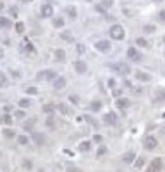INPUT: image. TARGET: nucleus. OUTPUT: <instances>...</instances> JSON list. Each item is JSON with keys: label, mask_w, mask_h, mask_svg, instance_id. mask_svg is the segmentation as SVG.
<instances>
[{"label": "nucleus", "mask_w": 165, "mask_h": 172, "mask_svg": "<svg viewBox=\"0 0 165 172\" xmlns=\"http://www.w3.org/2000/svg\"><path fill=\"white\" fill-rule=\"evenodd\" d=\"M108 36H110L114 41H123L124 36H126L124 27H123V25H119V23H114L112 27L108 29Z\"/></svg>", "instance_id": "obj_1"}, {"label": "nucleus", "mask_w": 165, "mask_h": 172, "mask_svg": "<svg viewBox=\"0 0 165 172\" xmlns=\"http://www.w3.org/2000/svg\"><path fill=\"white\" fill-rule=\"evenodd\" d=\"M112 71L126 76V75L132 73V68H130V64H126V62H115V64H112Z\"/></svg>", "instance_id": "obj_2"}, {"label": "nucleus", "mask_w": 165, "mask_h": 172, "mask_svg": "<svg viewBox=\"0 0 165 172\" xmlns=\"http://www.w3.org/2000/svg\"><path fill=\"white\" fill-rule=\"evenodd\" d=\"M94 48L98 51H101V53H108L112 50V44H110V41H107V39H100L94 43Z\"/></svg>", "instance_id": "obj_3"}, {"label": "nucleus", "mask_w": 165, "mask_h": 172, "mask_svg": "<svg viewBox=\"0 0 165 172\" xmlns=\"http://www.w3.org/2000/svg\"><path fill=\"white\" fill-rule=\"evenodd\" d=\"M126 57H128L132 62H140L142 61V53L137 50L135 46H130V48L126 50Z\"/></svg>", "instance_id": "obj_4"}, {"label": "nucleus", "mask_w": 165, "mask_h": 172, "mask_svg": "<svg viewBox=\"0 0 165 172\" xmlns=\"http://www.w3.org/2000/svg\"><path fill=\"white\" fill-rule=\"evenodd\" d=\"M156 147H158V139L153 135H147L144 139V149L146 151H155Z\"/></svg>", "instance_id": "obj_5"}, {"label": "nucleus", "mask_w": 165, "mask_h": 172, "mask_svg": "<svg viewBox=\"0 0 165 172\" xmlns=\"http://www.w3.org/2000/svg\"><path fill=\"white\" fill-rule=\"evenodd\" d=\"M57 76H59V75L53 69H43V71L37 73V78H39V80H55Z\"/></svg>", "instance_id": "obj_6"}, {"label": "nucleus", "mask_w": 165, "mask_h": 172, "mask_svg": "<svg viewBox=\"0 0 165 172\" xmlns=\"http://www.w3.org/2000/svg\"><path fill=\"white\" fill-rule=\"evenodd\" d=\"M162 167H163V163H162V158H155L153 162L147 165L146 172H162Z\"/></svg>", "instance_id": "obj_7"}, {"label": "nucleus", "mask_w": 165, "mask_h": 172, "mask_svg": "<svg viewBox=\"0 0 165 172\" xmlns=\"http://www.w3.org/2000/svg\"><path fill=\"white\" fill-rule=\"evenodd\" d=\"M41 16L43 18H52L53 16V5L50 2H44L41 5Z\"/></svg>", "instance_id": "obj_8"}, {"label": "nucleus", "mask_w": 165, "mask_h": 172, "mask_svg": "<svg viewBox=\"0 0 165 172\" xmlns=\"http://www.w3.org/2000/svg\"><path fill=\"white\" fill-rule=\"evenodd\" d=\"M103 122L107 126H115V124H117V115H115V112H107L103 115Z\"/></svg>", "instance_id": "obj_9"}, {"label": "nucleus", "mask_w": 165, "mask_h": 172, "mask_svg": "<svg viewBox=\"0 0 165 172\" xmlns=\"http://www.w3.org/2000/svg\"><path fill=\"white\" fill-rule=\"evenodd\" d=\"M21 51H25V53H30V55H34V53H36V48H34V44H32L29 39H25L23 43H21Z\"/></svg>", "instance_id": "obj_10"}, {"label": "nucleus", "mask_w": 165, "mask_h": 172, "mask_svg": "<svg viewBox=\"0 0 165 172\" xmlns=\"http://www.w3.org/2000/svg\"><path fill=\"white\" fill-rule=\"evenodd\" d=\"M75 71H76L78 75H85V73H87V64L83 61H76L75 62Z\"/></svg>", "instance_id": "obj_11"}, {"label": "nucleus", "mask_w": 165, "mask_h": 172, "mask_svg": "<svg viewBox=\"0 0 165 172\" xmlns=\"http://www.w3.org/2000/svg\"><path fill=\"white\" fill-rule=\"evenodd\" d=\"M135 78L139 82H151V75L146 71H135Z\"/></svg>", "instance_id": "obj_12"}, {"label": "nucleus", "mask_w": 165, "mask_h": 172, "mask_svg": "<svg viewBox=\"0 0 165 172\" xmlns=\"http://www.w3.org/2000/svg\"><path fill=\"white\" fill-rule=\"evenodd\" d=\"M135 158H137V154H135V151H128L123 154V162L128 163V165H132V163H135Z\"/></svg>", "instance_id": "obj_13"}, {"label": "nucleus", "mask_w": 165, "mask_h": 172, "mask_svg": "<svg viewBox=\"0 0 165 172\" xmlns=\"http://www.w3.org/2000/svg\"><path fill=\"white\" fill-rule=\"evenodd\" d=\"M66 83H68V80H66L64 76H57V78L53 80V87H55L57 91H61V89H64V87H66Z\"/></svg>", "instance_id": "obj_14"}, {"label": "nucleus", "mask_w": 165, "mask_h": 172, "mask_svg": "<svg viewBox=\"0 0 165 172\" xmlns=\"http://www.w3.org/2000/svg\"><path fill=\"white\" fill-rule=\"evenodd\" d=\"M115 107L121 108V110H126V108L130 107V100H128V98H117V100H115Z\"/></svg>", "instance_id": "obj_15"}, {"label": "nucleus", "mask_w": 165, "mask_h": 172, "mask_svg": "<svg viewBox=\"0 0 165 172\" xmlns=\"http://www.w3.org/2000/svg\"><path fill=\"white\" fill-rule=\"evenodd\" d=\"M32 140H34L36 146H43L44 144V135L39 132H32Z\"/></svg>", "instance_id": "obj_16"}, {"label": "nucleus", "mask_w": 165, "mask_h": 172, "mask_svg": "<svg viewBox=\"0 0 165 172\" xmlns=\"http://www.w3.org/2000/svg\"><path fill=\"white\" fill-rule=\"evenodd\" d=\"M0 29H2V30L12 29V21H11L9 18H5V16H0Z\"/></svg>", "instance_id": "obj_17"}, {"label": "nucleus", "mask_w": 165, "mask_h": 172, "mask_svg": "<svg viewBox=\"0 0 165 172\" xmlns=\"http://www.w3.org/2000/svg\"><path fill=\"white\" fill-rule=\"evenodd\" d=\"M66 14H68V18L76 20V18H78V9H76L75 5H68V7H66Z\"/></svg>", "instance_id": "obj_18"}, {"label": "nucleus", "mask_w": 165, "mask_h": 172, "mask_svg": "<svg viewBox=\"0 0 165 172\" xmlns=\"http://www.w3.org/2000/svg\"><path fill=\"white\" fill-rule=\"evenodd\" d=\"M91 147H93V142H91V140H83V142H80V144H78V149H80L82 153L91 151Z\"/></svg>", "instance_id": "obj_19"}, {"label": "nucleus", "mask_w": 165, "mask_h": 172, "mask_svg": "<svg viewBox=\"0 0 165 172\" xmlns=\"http://www.w3.org/2000/svg\"><path fill=\"white\" fill-rule=\"evenodd\" d=\"M55 61L57 62H64L66 61V51L62 50V48H57V50H55Z\"/></svg>", "instance_id": "obj_20"}, {"label": "nucleus", "mask_w": 165, "mask_h": 172, "mask_svg": "<svg viewBox=\"0 0 165 172\" xmlns=\"http://www.w3.org/2000/svg\"><path fill=\"white\" fill-rule=\"evenodd\" d=\"M155 101H165V89H163V87L156 89V92H155Z\"/></svg>", "instance_id": "obj_21"}, {"label": "nucleus", "mask_w": 165, "mask_h": 172, "mask_svg": "<svg viewBox=\"0 0 165 172\" xmlns=\"http://www.w3.org/2000/svg\"><path fill=\"white\" fill-rule=\"evenodd\" d=\"M43 112H44V114H53V112H57V105L46 103V105H43Z\"/></svg>", "instance_id": "obj_22"}, {"label": "nucleus", "mask_w": 165, "mask_h": 172, "mask_svg": "<svg viewBox=\"0 0 165 172\" xmlns=\"http://www.w3.org/2000/svg\"><path fill=\"white\" fill-rule=\"evenodd\" d=\"M11 122H12V115H11V114H4V115H0V124L9 126Z\"/></svg>", "instance_id": "obj_23"}, {"label": "nucleus", "mask_w": 165, "mask_h": 172, "mask_svg": "<svg viewBox=\"0 0 165 172\" xmlns=\"http://www.w3.org/2000/svg\"><path fill=\"white\" fill-rule=\"evenodd\" d=\"M142 32H144V34H155V32H156V25H153V23H147V25H144V27H142Z\"/></svg>", "instance_id": "obj_24"}, {"label": "nucleus", "mask_w": 165, "mask_h": 172, "mask_svg": "<svg viewBox=\"0 0 165 172\" xmlns=\"http://www.w3.org/2000/svg\"><path fill=\"white\" fill-rule=\"evenodd\" d=\"M135 44H137L139 48H149V43H147L144 37H137V39H135Z\"/></svg>", "instance_id": "obj_25"}, {"label": "nucleus", "mask_w": 165, "mask_h": 172, "mask_svg": "<svg viewBox=\"0 0 165 172\" xmlns=\"http://www.w3.org/2000/svg\"><path fill=\"white\" fill-rule=\"evenodd\" d=\"M101 107H103V105H101V101H98V100H94V101L89 105V108H91L93 112H100L101 110Z\"/></svg>", "instance_id": "obj_26"}, {"label": "nucleus", "mask_w": 165, "mask_h": 172, "mask_svg": "<svg viewBox=\"0 0 165 172\" xmlns=\"http://www.w3.org/2000/svg\"><path fill=\"white\" fill-rule=\"evenodd\" d=\"M57 110L61 112L62 115H69V108H68V105H64V103H59V105H57Z\"/></svg>", "instance_id": "obj_27"}, {"label": "nucleus", "mask_w": 165, "mask_h": 172, "mask_svg": "<svg viewBox=\"0 0 165 172\" xmlns=\"http://www.w3.org/2000/svg\"><path fill=\"white\" fill-rule=\"evenodd\" d=\"M61 37H62L64 41H68V43H71V41H73V34H71L69 30H62V32H61Z\"/></svg>", "instance_id": "obj_28"}, {"label": "nucleus", "mask_w": 165, "mask_h": 172, "mask_svg": "<svg viewBox=\"0 0 165 172\" xmlns=\"http://www.w3.org/2000/svg\"><path fill=\"white\" fill-rule=\"evenodd\" d=\"M53 27H55V29H64V20H62V18H53Z\"/></svg>", "instance_id": "obj_29"}, {"label": "nucleus", "mask_w": 165, "mask_h": 172, "mask_svg": "<svg viewBox=\"0 0 165 172\" xmlns=\"http://www.w3.org/2000/svg\"><path fill=\"white\" fill-rule=\"evenodd\" d=\"M16 142H18L20 146H27V144H29V137H27V135H20V137H16Z\"/></svg>", "instance_id": "obj_30"}, {"label": "nucleus", "mask_w": 165, "mask_h": 172, "mask_svg": "<svg viewBox=\"0 0 165 172\" xmlns=\"http://www.w3.org/2000/svg\"><path fill=\"white\" fill-rule=\"evenodd\" d=\"M14 30L18 32V34H23V32H25V23H21V21L14 23Z\"/></svg>", "instance_id": "obj_31"}, {"label": "nucleus", "mask_w": 165, "mask_h": 172, "mask_svg": "<svg viewBox=\"0 0 165 172\" xmlns=\"http://www.w3.org/2000/svg\"><path fill=\"white\" fill-rule=\"evenodd\" d=\"M18 105H20V108H27V107H30V100L29 98H21L18 101Z\"/></svg>", "instance_id": "obj_32"}, {"label": "nucleus", "mask_w": 165, "mask_h": 172, "mask_svg": "<svg viewBox=\"0 0 165 172\" xmlns=\"http://www.w3.org/2000/svg\"><path fill=\"white\" fill-rule=\"evenodd\" d=\"M100 5H101L105 11H108L110 7H112V0H101V2H100Z\"/></svg>", "instance_id": "obj_33"}, {"label": "nucleus", "mask_w": 165, "mask_h": 172, "mask_svg": "<svg viewBox=\"0 0 165 172\" xmlns=\"http://www.w3.org/2000/svg\"><path fill=\"white\" fill-rule=\"evenodd\" d=\"M133 165H135V169H142V167L146 165V160H144V158H137Z\"/></svg>", "instance_id": "obj_34"}, {"label": "nucleus", "mask_w": 165, "mask_h": 172, "mask_svg": "<svg viewBox=\"0 0 165 172\" xmlns=\"http://www.w3.org/2000/svg\"><path fill=\"white\" fill-rule=\"evenodd\" d=\"M4 137H5V139H14V130L5 128V130H4Z\"/></svg>", "instance_id": "obj_35"}, {"label": "nucleus", "mask_w": 165, "mask_h": 172, "mask_svg": "<svg viewBox=\"0 0 165 172\" xmlns=\"http://www.w3.org/2000/svg\"><path fill=\"white\" fill-rule=\"evenodd\" d=\"M69 101H71L73 105H80V98H78L76 94H71V96H69Z\"/></svg>", "instance_id": "obj_36"}, {"label": "nucleus", "mask_w": 165, "mask_h": 172, "mask_svg": "<svg viewBox=\"0 0 165 172\" xmlns=\"http://www.w3.org/2000/svg\"><path fill=\"white\" fill-rule=\"evenodd\" d=\"M94 9L98 11V12H100V14H103V16H107V14H108V12H107V11H105L103 7H101V5H100V4H96V7H94Z\"/></svg>", "instance_id": "obj_37"}, {"label": "nucleus", "mask_w": 165, "mask_h": 172, "mask_svg": "<svg viewBox=\"0 0 165 172\" xmlns=\"http://www.w3.org/2000/svg\"><path fill=\"white\" fill-rule=\"evenodd\" d=\"M93 142H96V144H101V142H103V137H101L100 133H96V135L93 137Z\"/></svg>", "instance_id": "obj_38"}, {"label": "nucleus", "mask_w": 165, "mask_h": 172, "mask_svg": "<svg viewBox=\"0 0 165 172\" xmlns=\"http://www.w3.org/2000/svg\"><path fill=\"white\" fill-rule=\"evenodd\" d=\"M105 153H107V147H105V146H100V149H98V153H96V156L100 158V156H103Z\"/></svg>", "instance_id": "obj_39"}, {"label": "nucleus", "mask_w": 165, "mask_h": 172, "mask_svg": "<svg viewBox=\"0 0 165 172\" xmlns=\"http://www.w3.org/2000/svg\"><path fill=\"white\" fill-rule=\"evenodd\" d=\"M66 170H68V172H82L78 167H75V165H68V167H66Z\"/></svg>", "instance_id": "obj_40"}, {"label": "nucleus", "mask_w": 165, "mask_h": 172, "mask_svg": "<svg viewBox=\"0 0 165 172\" xmlns=\"http://www.w3.org/2000/svg\"><path fill=\"white\" fill-rule=\"evenodd\" d=\"M14 117H18V119H23V117H25V112H23V110H16V112H14Z\"/></svg>", "instance_id": "obj_41"}, {"label": "nucleus", "mask_w": 165, "mask_h": 172, "mask_svg": "<svg viewBox=\"0 0 165 172\" xmlns=\"http://www.w3.org/2000/svg\"><path fill=\"white\" fill-rule=\"evenodd\" d=\"M115 85H117L115 78H110V80H108V87H110V89H115Z\"/></svg>", "instance_id": "obj_42"}, {"label": "nucleus", "mask_w": 165, "mask_h": 172, "mask_svg": "<svg viewBox=\"0 0 165 172\" xmlns=\"http://www.w3.org/2000/svg\"><path fill=\"white\" fill-rule=\"evenodd\" d=\"M158 20H160V21H165V9H162L160 12H158Z\"/></svg>", "instance_id": "obj_43"}, {"label": "nucleus", "mask_w": 165, "mask_h": 172, "mask_svg": "<svg viewBox=\"0 0 165 172\" xmlns=\"http://www.w3.org/2000/svg\"><path fill=\"white\" fill-rule=\"evenodd\" d=\"M9 14L11 16H18V9L16 7H9Z\"/></svg>", "instance_id": "obj_44"}, {"label": "nucleus", "mask_w": 165, "mask_h": 172, "mask_svg": "<svg viewBox=\"0 0 165 172\" xmlns=\"http://www.w3.org/2000/svg\"><path fill=\"white\" fill-rule=\"evenodd\" d=\"M34 122H36V119H30V122H27V124H25V130H32Z\"/></svg>", "instance_id": "obj_45"}, {"label": "nucleus", "mask_w": 165, "mask_h": 172, "mask_svg": "<svg viewBox=\"0 0 165 172\" xmlns=\"http://www.w3.org/2000/svg\"><path fill=\"white\" fill-rule=\"evenodd\" d=\"M27 94H37V89L36 87H29L27 89Z\"/></svg>", "instance_id": "obj_46"}, {"label": "nucleus", "mask_w": 165, "mask_h": 172, "mask_svg": "<svg viewBox=\"0 0 165 172\" xmlns=\"http://www.w3.org/2000/svg\"><path fill=\"white\" fill-rule=\"evenodd\" d=\"M112 92L115 98H121V89H112Z\"/></svg>", "instance_id": "obj_47"}, {"label": "nucleus", "mask_w": 165, "mask_h": 172, "mask_svg": "<svg viewBox=\"0 0 165 172\" xmlns=\"http://www.w3.org/2000/svg\"><path fill=\"white\" fill-rule=\"evenodd\" d=\"M46 124H48V128H52V130L55 128V124H53V119H52V117H50V119L46 121Z\"/></svg>", "instance_id": "obj_48"}, {"label": "nucleus", "mask_w": 165, "mask_h": 172, "mask_svg": "<svg viewBox=\"0 0 165 172\" xmlns=\"http://www.w3.org/2000/svg\"><path fill=\"white\" fill-rule=\"evenodd\" d=\"M76 48H78V53H83V51H85V48H83V44H78Z\"/></svg>", "instance_id": "obj_49"}, {"label": "nucleus", "mask_w": 165, "mask_h": 172, "mask_svg": "<svg viewBox=\"0 0 165 172\" xmlns=\"http://www.w3.org/2000/svg\"><path fill=\"white\" fill-rule=\"evenodd\" d=\"M11 73H12V76H14V78H20V73H18V71H11Z\"/></svg>", "instance_id": "obj_50"}, {"label": "nucleus", "mask_w": 165, "mask_h": 172, "mask_svg": "<svg viewBox=\"0 0 165 172\" xmlns=\"http://www.w3.org/2000/svg\"><path fill=\"white\" fill-rule=\"evenodd\" d=\"M23 165H25L27 169H30V167H32V163H30V162H23Z\"/></svg>", "instance_id": "obj_51"}, {"label": "nucleus", "mask_w": 165, "mask_h": 172, "mask_svg": "<svg viewBox=\"0 0 165 172\" xmlns=\"http://www.w3.org/2000/svg\"><path fill=\"white\" fill-rule=\"evenodd\" d=\"M21 4H32V2H34V0H20Z\"/></svg>", "instance_id": "obj_52"}, {"label": "nucleus", "mask_w": 165, "mask_h": 172, "mask_svg": "<svg viewBox=\"0 0 165 172\" xmlns=\"http://www.w3.org/2000/svg\"><path fill=\"white\" fill-rule=\"evenodd\" d=\"M2 57H4V50H2V48H0V59H2Z\"/></svg>", "instance_id": "obj_53"}, {"label": "nucleus", "mask_w": 165, "mask_h": 172, "mask_svg": "<svg viewBox=\"0 0 165 172\" xmlns=\"http://www.w3.org/2000/svg\"><path fill=\"white\" fill-rule=\"evenodd\" d=\"M4 7H5V5H4V4H2V2H0V11L4 9Z\"/></svg>", "instance_id": "obj_54"}, {"label": "nucleus", "mask_w": 165, "mask_h": 172, "mask_svg": "<svg viewBox=\"0 0 165 172\" xmlns=\"http://www.w3.org/2000/svg\"><path fill=\"white\" fill-rule=\"evenodd\" d=\"M153 2H163V0H153Z\"/></svg>", "instance_id": "obj_55"}, {"label": "nucleus", "mask_w": 165, "mask_h": 172, "mask_svg": "<svg viewBox=\"0 0 165 172\" xmlns=\"http://www.w3.org/2000/svg\"><path fill=\"white\" fill-rule=\"evenodd\" d=\"M163 43H165V37H163Z\"/></svg>", "instance_id": "obj_56"}, {"label": "nucleus", "mask_w": 165, "mask_h": 172, "mask_svg": "<svg viewBox=\"0 0 165 172\" xmlns=\"http://www.w3.org/2000/svg\"><path fill=\"white\" fill-rule=\"evenodd\" d=\"M89 2H91V0H89Z\"/></svg>", "instance_id": "obj_57"}]
</instances>
